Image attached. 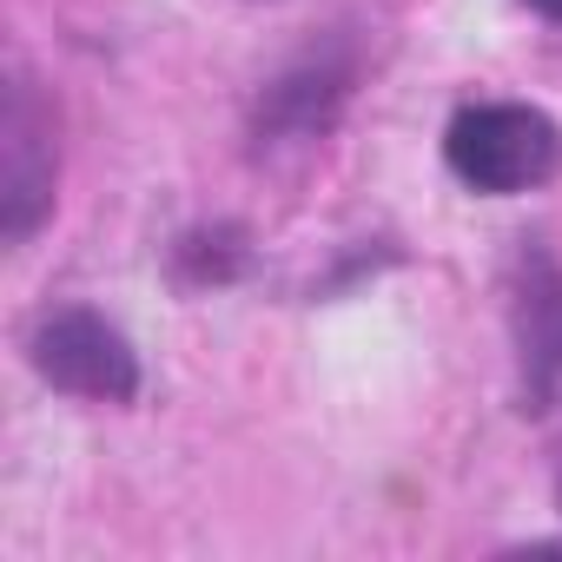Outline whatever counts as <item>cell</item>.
<instances>
[{
    "label": "cell",
    "mask_w": 562,
    "mask_h": 562,
    "mask_svg": "<svg viewBox=\"0 0 562 562\" xmlns=\"http://www.w3.org/2000/svg\"><path fill=\"white\" fill-rule=\"evenodd\" d=\"M54 179H60L54 106L34 93V80H14L8 113H0V238L8 245L41 232V218L54 212Z\"/></svg>",
    "instance_id": "obj_3"
},
{
    "label": "cell",
    "mask_w": 562,
    "mask_h": 562,
    "mask_svg": "<svg viewBox=\"0 0 562 562\" xmlns=\"http://www.w3.org/2000/svg\"><path fill=\"white\" fill-rule=\"evenodd\" d=\"M443 159L470 192L516 199V192H536L562 172V126L522 100H476L450 120Z\"/></svg>",
    "instance_id": "obj_1"
},
{
    "label": "cell",
    "mask_w": 562,
    "mask_h": 562,
    "mask_svg": "<svg viewBox=\"0 0 562 562\" xmlns=\"http://www.w3.org/2000/svg\"><path fill=\"white\" fill-rule=\"evenodd\" d=\"M27 358L67 397H87V404H133L139 397V358H133L126 331L106 325L100 312H80V305L47 312L27 338Z\"/></svg>",
    "instance_id": "obj_2"
},
{
    "label": "cell",
    "mask_w": 562,
    "mask_h": 562,
    "mask_svg": "<svg viewBox=\"0 0 562 562\" xmlns=\"http://www.w3.org/2000/svg\"><path fill=\"white\" fill-rule=\"evenodd\" d=\"M345 93H351V67L345 60H299L292 74H278L258 100V146L278 153V146H312L338 126L345 113Z\"/></svg>",
    "instance_id": "obj_5"
},
{
    "label": "cell",
    "mask_w": 562,
    "mask_h": 562,
    "mask_svg": "<svg viewBox=\"0 0 562 562\" xmlns=\"http://www.w3.org/2000/svg\"><path fill=\"white\" fill-rule=\"evenodd\" d=\"M509 325H516V358H522V391L542 411L562 384V265L542 245H522L516 285H509Z\"/></svg>",
    "instance_id": "obj_4"
},
{
    "label": "cell",
    "mask_w": 562,
    "mask_h": 562,
    "mask_svg": "<svg viewBox=\"0 0 562 562\" xmlns=\"http://www.w3.org/2000/svg\"><path fill=\"white\" fill-rule=\"evenodd\" d=\"M555 496H562V470H555Z\"/></svg>",
    "instance_id": "obj_7"
},
{
    "label": "cell",
    "mask_w": 562,
    "mask_h": 562,
    "mask_svg": "<svg viewBox=\"0 0 562 562\" xmlns=\"http://www.w3.org/2000/svg\"><path fill=\"white\" fill-rule=\"evenodd\" d=\"M536 14H549V21H562V0H529Z\"/></svg>",
    "instance_id": "obj_6"
}]
</instances>
